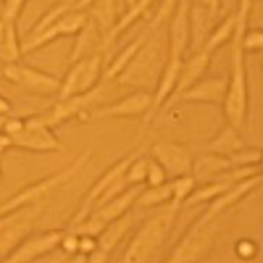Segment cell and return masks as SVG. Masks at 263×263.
Here are the masks:
<instances>
[{
	"label": "cell",
	"mask_w": 263,
	"mask_h": 263,
	"mask_svg": "<svg viewBox=\"0 0 263 263\" xmlns=\"http://www.w3.org/2000/svg\"><path fill=\"white\" fill-rule=\"evenodd\" d=\"M145 171H147V158L137 153L124 171V182L126 184H145Z\"/></svg>",
	"instance_id": "cell-30"
},
{
	"label": "cell",
	"mask_w": 263,
	"mask_h": 263,
	"mask_svg": "<svg viewBox=\"0 0 263 263\" xmlns=\"http://www.w3.org/2000/svg\"><path fill=\"white\" fill-rule=\"evenodd\" d=\"M260 187V174H253V177H245V179H237L232 182L218 197L211 200V208L200 216V218H221L227 211H232L237 203H242L250 192H255Z\"/></svg>",
	"instance_id": "cell-10"
},
{
	"label": "cell",
	"mask_w": 263,
	"mask_h": 263,
	"mask_svg": "<svg viewBox=\"0 0 263 263\" xmlns=\"http://www.w3.org/2000/svg\"><path fill=\"white\" fill-rule=\"evenodd\" d=\"M3 79L21 84L24 90L37 92V95H58V90H61L58 77H53L48 71H40V69H32V66H24V63H6L3 66Z\"/></svg>",
	"instance_id": "cell-8"
},
{
	"label": "cell",
	"mask_w": 263,
	"mask_h": 263,
	"mask_svg": "<svg viewBox=\"0 0 263 263\" xmlns=\"http://www.w3.org/2000/svg\"><path fill=\"white\" fill-rule=\"evenodd\" d=\"M74 37L77 40H74V48L69 53V66L77 63V61H82V58H87V55L95 53V50H100V29L92 24V21H87V27L82 32H77Z\"/></svg>",
	"instance_id": "cell-20"
},
{
	"label": "cell",
	"mask_w": 263,
	"mask_h": 263,
	"mask_svg": "<svg viewBox=\"0 0 263 263\" xmlns=\"http://www.w3.org/2000/svg\"><path fill=\"white\" fill-rule=\"evenodd\" d=\"M250 6L253 0H239L237 13V24H234V34L229 40V63L232 71L227 79V92H224V119L229 121V126L234 129H245L248 119H250V87H248V66H245V53L239 48V37L248 29V16H250Z\"/></svg>",
	"instance_id": "cell-1"
},
{
	"label": "cell",
	"mask_w": 263,
	"mask_h": 263,
	"mask_svg": "<svg viewBox=\"0 0 263 263\" xmlns=\"http://www.w3.org/2000/svg\"><path fill=\"white\" fill-rule=\"evenodd\" d=\"M61 234L63 232H40V234H32L18 248H13L6 260L8 263H29V260H37V258H45V253H53L58 248Z\"/></svg>",
	"instance_id": "cell-11"
},
{
	"label": "cell",
	"mask_w": 263,
	"mask_h": 263,
	"mask_svg": "<svg viewBox=\"0 0 263 263\" xmlns=\"http://www.w3.org/2000/svg\"><path fill=\"white\" fill-rule=\"evenodd\" d=\"M218 227H221V221H218V218H197V221L187 229V234L179 239V245L166 255V260H168V263H195V260H205L208 253H211L213 245H216Z\"/></svg>",
	"instance_id": "cell-5"
},
{
	"label": "cell",
	"mask_w": 263,
	"mask_h": 263,
	"mask_svg": "<svg viewBox=\"0 0 263 263\" xmlns=\"http://www.w3.org/2000/svg\"><path fill=\"white\" fill-rule=\"evenodd\" d=\"M168 179V174L163 171V166L156 161V158H147V171H145V184L147 187H156V184H163Z\"/></svg>",
	"instance_id": "cell-35"
},
{
	"label": "cell",
	"mask_w": 263,
	"mask_h": 263,
	"mask_svg": "<svg viewBox=\"0 0 263 263\" xmlns=\"http://www.w3.org/2000/svg\"><path fill=\"white\" fill-rule=\"evenodd\" d=\"M150 158H156L168 177H179V174H190L192 168V153L182 142L161 140L150 147Z\"/></svg>",
	"instance_id": "cell-9"
},
{
	"label": "cell",
	"mask_w": 263,
	"mask_h": 263,
	"mask_svg": "<svg viewBox=\"0 0 263 263\" xmlns=\"http://www.w3.org/2000/svg\"><path fill=\"white\" fill-rule=\"evenodd\" d=\"M195 177H192V174H179V177H174L171 179V195H174V200H177V203H182L184 200V197L195 190Z\"/></svg>",
	"instance_id": "cell-32"
},
{
	"label": "cell",
	"mask_w": 263,
	"mask_h": 263,
	"mask_svg": "<svg viewBox=\"0 0 263 263\" xmlns=\"http://www.w3.org/2000/svg\"><path fill=\"white\" fill-rule=\"evenodd\" d=\"M132 211H126L124 216H119V218H114V221H108L105 227H103V232L98 234V250H103L108 258H111V253L116 250V245L124 239V234L132 229Z\"/></svg>",
	"instance_id": "cell-18"
},
{
	"label": "cell",
	"mask_w": 263,
	"mask_h": 263,
	"mask_svg": "<svg viewBox=\"0 0 263 263\" xmlns=\"http://www.w3.org/2000/svg\"><path fill=\"white\" fill-rule=\"evenodd\" d=\"M6 119H8V116H0V132H3V124H6Z\"/></svg>",
	"instance_id": "cell-46"
},
{
	"label": "cell",
	"mask_w": 263,
	"mask_h": 263,
	"mask_svg": "<svg viewBox=\"0 0 263 263\" xmlns=\"http://www.w3.org/2000/svg\"><path fill=\"white\" fill-rule=\"evenodd\" d=\"M119 8L121 3L119 0H95V3L87 8V13H90V21L100 29V37L111 29L116 24V18H119Z\"/></svg>",
	"instance_id": "cell-22"
},
{
	"label": "cell",
	"mask_w": 263,
	"mask_h": 263,
	"mask_svg": "<svg viewBox=\"0 0 263 263\" xmlns=\"http://www.w3.org/2000/svg\"><path fill=\"white\" fill-rule=\"evenodd\" d=\"M58 248H61L63 255H69V258H71V253H77V248H79V234H77L74 229H66V232L61 234Z\"/></svg>",
	"instance_id": "cell-36"
},
{
	"label": "cell",
	"mask_w": 263,
	"mask_h": 263,
	"mask_svg": "<svg viewBox=\"0 0 263 263\" xmlns=\"http://www.w3.org/2000/svg\"><path fill=\"white\" fill-rule=\"evenodd\" d=\"M103 95V84L92 87V90H87V92H79V95H71V98H66V100H58L53 108H50V114H45L42 119H45L48 126H61L66 121H71V119H90V108L100 100Z\"/></svg>",
	"instance_id": "cell-7"
},
{
	"label": "cell",
	"mask_w": 263,
	"mask_h": 263,
	"mask_svg": "<svg viewBox=\"0 0 263 263\" xmlns=\"http://www.w3.org/2000/svg\"><path fill=\"white\" fill-rule=\"evenodd\" d=\"M195 3H203L211 11V16H216L218 11H221V0H195Z\"/></svg>",
	"instance_id": "cell-40"
},
{
	"label": "cell",
	"mask_w": 263,
	"mask_h": 263,
	"mask_svg": "<svg viewBox=\"0 0 263 263\" xmlns=\"http://www.w3.org/2000/svg\"><path fill=\"white\" fill-rule=\"evenodd\" d=\"M0 179H3V168H0Z\"/></svg>",
	"instance_id": "cell-48"
},
{
	"label": "cell",
	"mask_w": 263,
	"mask_h": 263,
	"mask_svg": "<svg viewBox=\"0 0 263 263\" xmlns=\"http://www.w3.org/2000/svg\"><path fill=\"white\" fill-rule=\"evenodd\" d=\"M140 190H142V184H129L126 190H121L119 195H114L111 200L95 205L92 208V216H98L100 221H105V224L114 221V218H119V216H124L126 211H132V205H135Z\"/></svg>",
	"instance_id": "cell-16"
},
{
	"label": "cell",
	"mask_w": 263,
	"mask_h": 263,
	"mask_svg": "<svg viewBox=\"0 0 263 263\" xmlns=\"http://www.w3.org/2000/svg\"><path fill=\"white\" fill-rule=\"evenodd\" d=\"M234 24H237V13L232 11V13H227L224 21H218L216 29L208 32V37H205V42H203V50H208L211 55H213L216 50H221L227 42L232 40V34H234Z\"/></svg>",
	"instance_id": "cell-24"
},
{
	"label": "cell",
	"mask_w": 263,
	"mask_h": 263,
	"mask_svg": "<svg viewBox=\"0 0 263 263\" xmlns=\"http://www.w3.org/2000/svg\"><path fill=\"white\" fill-rule=\"evenodd\" d=\"M224 92H227V79L224 77H211V79H197L190 90H184L177 100H184V103H216L221 105L224 100Z\"/></svg>",
	"instance_id": "cell-15"
},
{
	"label": "cell",
	"mask_w": 263,
	"mask_h": 263,
	"mask_svg": "<svg viewBox=\"0 0 263 263\" xmlns=\"http://www.w3.org/2000/svg\"><path fill=\"white\" fill-rule=\"evenodd\" d=\"M87 163H90V153H82V156H79L74 163H69L66 168H58L55 174H50V177L40 179V182H32V184H27V187H21L16 195L6 197V200L0 203V216L11 213V211H18V208H24V205H32V203H40L50 190H58V187H63L69 179H74L77 174H79V168H84Z\"/></svg>",
	"instance_id": "cell-4"
},
{
	"label": "cell",
	"mask_w": 263,
	"mask_h": 263,
	"mask_svg": "<svg viewBox=\"0 0 263 263\" xmlns=\"http://www.w3.org/2000/svg\"><path fill=\"white\" fill-rule=\"evenodd\" d=\"M11 147L27 150V153H58L61 142L50 132V126L45 124L42 116H27L24 129L11 137Z\"/></svg>",
	"instance_id": "cell-6"
},
{
	"label": "cell",
	"mask_w": 263,
	"mask_h": 263,
	"mask_svg": "<svg viewBox=\"0 0 263 263\" xmlns=\"http://www.w3.org/2000/svg\"><path fill=\"white\" fill-rule=\"evenodd\" d=\"M145 40H147V34L145 32H140L137 37H132L129 42H126V45L111 58V61H108V66H105V71H103V77L105 79H116L124 69H126V63L132 61V58H135V53L145 45Z\"/></svg>",
	"instance_id": "cell-21"
},
{
	"label": "cell",
	"mask_w": 263,
	"mask_h": 263,
	"mask_svg": "<svg viewBox=\"0 0 263 263\" xmlns=\"http://www.w3.org/2000/svg\"><path fill=\"white\" fill-rule=\"evenodd\" d=\"M229 168H237V166H260V147H239L234 153H229Z\"/></svg>",
	"instance_id": "cell-29"
},
{
	"label": "cell",
	"mask_w": 263,
	"mask_h": 263,
	"mask_svg": "<svg viewBox=\"0 0 263 263\" xmlns=\"http://www.w3.org/2000/svg\"><path fill=\"white\" fill-rule=\"evenodd\" d=\"M6 27H8V24H6L3 18H0V42H3V37H6Z\"/></svg>",
	"instance_id": "cell-44"
},
{
	"label": "cell",
	"mask_w": 263,
	"mask_h": 263,
	"mask_svg": "<svg viewBox=\"0 0 263 263\" xmlns=\"http://www.w3.org/2000/svg\"><path fill=\"white\" fill-rule=\"evenodd\" d=\"M216 18L211 16V11L203 6V3H195L192 0V6H190V48L187 50H200L203 48V42L208 37V21Z\"/></svg>",
	"instance_id": "cell-19"
},
{
	"label": "cell",
	"mask_w": 263,
	"mask_h": 263,
	"mask_svg": "<svg viewBox=\"0 0 263 263\" xmlns=\"http://www.w3.org/2000/svg\"><path fill=\"white\" fill-rule=\"evenodd\" d=\"M150 105H153V90H135L132 95L121 98L114 105L95 108V111H90V116H95V119H108V116H145L147 119Z\"/></svg>",
	"instance_id": "cell-12"
},
{
	"label": "cell",
	"mask_w": 263,
	"mask_h": 263,
	"mask_svg": "<svg viewBox=\"0 0 263 263\" xmlns=\"http://www.w3.org/2000/svg\"><path fill=\"white\" fill-rule=\"evenodd\" d=\"M190 6L192 0H177L171 16H168V53L184 55L190 48Z\"/></svg>",
	"instance_id": "cell-13"
},
{
	"label": "cell",
	"mask_w": 263,
	"mask_h": 263,
	"mask_svg": "<svg viewBox=\"0 0 263 263\" xmlns=\"http://www.w3.org/2000/svg\"><path fill=\"white\" fill-rule=\"evenodd\" d=\"M234 253L239 260H250L258 255V245L253 242V239H237V245H234Z\"/></svg>",
	"instance_id": "cell-37"
},
{
	"label": "cell",
	"mask_w": 263,
	"mask_h": 263,
	"mask_svg": "<svg viewBox=\"0 0 263 263\" xmlns=\"http://www.w3.org/2000/svg\"><path fill=\"white\" fill-rule=\"evenodd\" d=\"M211 53L208 50H195L187 61H182V69H179V77H177V84H174V92H171V98H168V103L171 100H177L184 90H190V87L197 82V79H203L205 74H208V66H211ZM166 103V105H168Z\"/></svg>",
	"instance_id": "cell-14"
},
{
	"label": "cell",
	"mask_w": 263,
	"mask_h": 263,
	"mask_svg": "<svg viewBox=\"0 0 263 263\" xmlns=\"http://www.w3.org/2000/svg\"><path fill=\"white\" fill-rule=\"evenodd\" d=\"M174 6H177V0H156V13H153L150 21H147V32H156L163 21H168Z\"/></svg>",
	"instance_id": "cell-31"
},
{
	"label": "cell",
	"mask_w": 263,
	"mask_h": 263,
	"mask_svg": "<svg viewBox=\"0 0 263 263\" xmlns=\"http://www.w3.org/2000/svg\"><path fill=\"white\" fill-rule=\"evenodd\" d=\"M163 69V61H161V40L158 37H150L145 40V45L135 53L126 63V69L116 77L121 87H135V90H153L158 82V74Z\"/></svg>",
	"instance_id": "cell-3"
},
{
	"label": "cell",
	"mask_w": 263,
	"mask_h": 263,
	"mask_svg": "<svg viewBox=\"0 0 263 263\" xmlns=\"http://www.w3.org/2000/svg\"><path fill=\"white\" fill-rule=\"evenodd\" d=\"M11 108H13L11 100H8L6 95H0V116H8V114H11Z\"/></svg>",
	"instance_id": "cell-41"
},
{
	"label": "cell",
	"mask_w": 263,
	"mask_h": 263,
	"mask_svg": "<svg viewBox=\"0 0 263 263\" xmlns=\"http://www.w3.org/2000/svg\"><path fill=\"white\" fill-rule=\"evenodd\" d=\"M227 171H229V158L227 156H218V153H211V150H205L203 156L192 158V168H190L195 182L218 179V177H224Z\"/></svg>",
	"instance_id": "cell-17"
},
{
	"label": "cell",
	"mask_w": 263,
	"mask_h": 263,
	"mask_svg": "<svg viewBox=\"0 0 263 263\" xmlns=\"http://www.w3.org/2000/svg\"><path fill=\"white\" fill-rule=\"evenodd\" d=\"M239 48H242V53H258L263 48V32L260 29H245L242 37H239Z\"/></svg>",
	"instance_id": "cell-34"
},
{
	"label": "cell",
	"mask_w": 263,
	"mask_h": 263,
	"mask_svg": "<svg viewBox=\"0 0 263 263\" xmlns=\"http://www.w3.org/2000/svg\"><path fill=\"white\" fill-rule=\"evenodd\" d=\"M245 142H242V135H239V129L234 126H224L218 135L208 142V150L211 153H218V156H229V153L239 150Z\"/></svg>",
	"instance_id": "cell-25"
},
{
	"label": "cell",
	"mask_w": 263,
	"mask_h": 263,
	"mask_svg": "<svg viewBox=\"0 0 263 263\" xmlns=\"http://www.w3.org/2000/svg\"><path fill=\"white\" fill-rule=\"evenodd\" d=\"M71 8H74V0H58L55 6H50L45 13L40 16V21H37V24L29 29V37H34V34H40V32H45L48 27H53L55 21H58L63 13H69Z\"/></svg>",
	"instance_id": "cell-28"
},
{
	"label": "cell",
	"mask_w": 263,
	"mask_h": 263,
	"mask_svg": "<svg viewBox=\"0 0 263 263\" xmlns=\"http://www.w3.org/2000/svg\"><path fill=\"white\" fill-rule=\"evenodd\" d=\"M95 3V0H74V8H79V11H87V8H90Z\"/></svg>",
	"instance_id": "cell-43"
},
{
	"label": "cell",
	"mask_w": 263,
	"mask_h": 263,
	"mask_svg": "<svg viewBox=\"0 0 263 263\" xmlns=\"http://www.w3.org/2000/svg\"><path fill=\"white\" fill-rule=\"evenodd\" d=\"M98 248V237H92V234H79V248H77V253H92Z\"/></svg>",
	"instance_id": "cell-38"
},
{
	"label": "cell",
	"mask_w": 263,
	"mask_h": 263,
	"mask_svg": "<svg viewBox=\"0 0 263 263\" xmlns=\"http://www.w3.org/2000/svg\"><path fill=\"white\" fill-rule=\"evenodd\" d=\"M6 150H11V137L6 135V132H0V156H3Z\"/></svg>",
	"instance_id": "cell-42"
},
{
	"label": "cell",
	"mask_w": 263,
	"mask_h": 263,
	"mask_svg": "<svg viewBox=\"0 0 263 263\" xmlns=\"http://www.w3.org/2000/svg\"><path fill=\"white\" fill-rule=\"evenodd\" d=\"M24 3L27 0H0V18L6 24H16L21 11H24Z\"/></svg>",
	"instance_id": "cell-33"
},
{
	"label": "cell",
	"mask_w": 263,
	"mask_h": 263,
	"mask_svg": "<svg viewBox=\"0 0 263 263\" xmlns=\"http://www.w3.org/2000/svg\"><path fill=\"white\" fill-rule=\"evenodd\" d=\"M177 200H168L166 205H161V211H156L147 221H142V227L135 232V239L129 242L126 253L121 255L124 263H147V260H161L163 255V245L168 239V232L174 227V218L179 213Z\"/></svg>",
	"instance_id": "cell-2"
},
{
	"label": "cell",
	"mask_w": 263,
	"mask_h": 263,
	"mask_svg": "<svg viewBox=\"0 0 263 263\" xmlns=\"http://www.w3.org/2000/svg\"><path fill=\"white\" fill-rule=\"evenodd\" d=\"M168 200H174V195H171V182L166 179L163 184L140 190L135 205H140V208H161V205H166Z\"/></svg>",
	"instance_id": "cell-26"
},
{
	"label": "cell",
	"mask_w": 263,
	"mask_h": 263,
	"mask_svg": "<svg viewBox=\"0 0 263 263\" xmlns=\"http://www.w3.org/2000/svg\"><path fill=\"white\" fill-rule=\"evenodd\" d=\"M21 40H18V32H16V24H8L6 27V37L0 42V63H21Z\"/></svg>",
	"instance_id": "cell-27"
},
{
	"label": "cell",
	"mask_w": 263,
	"mask_h": 263,
	"mask_svg": "<svg viewBox=\"0 0 263 263\" xmlns=\"http://www.w3.org/2000/svg\"><path fill=\"white\" fill-rule=\"evenodd\" d=\"M0 79H3V63H0Z\"/></svg>",
	"instance_id": "cell-47"
},
{
	"label": "cell",
	"mask_w": 263,
	"mask_h": 263,
	"mask_svg": "<svg viewBox=\"0 0 263 263\" xmlns=\"http://www.w3.org/2000/svg\"><path fill=\"white\" fill-rule=\"evenodd\" d=\"M137 0H124V8H129V6H135Z\"/></svg>",
	"instance_id": "cell-45"
},
{
	"label": "cell",
	"mask_w": 263,
	"mask_h": 263,
	"mask_svg": "<svg viewBox=\"0 0 263 263\" xmlns=\"http://www.w3.org/2000/svg\"><path fill=\"white\" fill-rule=\"evenodd\" d=\"M21 129H24V119H6V124H3V132H6L8 137L18 135Z\"/></svg>",
	"instance_id": "cell-39"
},
{
	"label": "cell",
	"mask_w": 263,
	"mask_h": 263,
	"mask_svg": "<svg viewBox=\"0 0 263 263\" xmlns=\"http://www.w3.org/2000/svg\"><path fill=\"white\" fill-rule=\"evenodd\" d=\"M232 184V179L227 177V174H224V177H218V179H211V182H200V187H197L195 184V190L184 197V205H197V203H211L213 200V197H218V195H221L227 187Z\"/></svg>",
	"instance_id": "cell-23"
}]
</instances>
